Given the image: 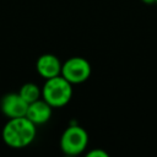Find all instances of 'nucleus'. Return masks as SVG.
Listing matches in <instances>:
<instances>
[{"label": "nucleus", "mask_w": 157, "mask_h": 157, "mask_svg": "<svg viewBox=\"0 0 157 157\" xmlns=\"http://www.w3.org/2000/svg\"><path fill=\"white\" fill-rule=\"evenodd\" d=\"M144 4H147V5H152V4H155V1L156 0H141Z\"/></svg>", "instance_id": "9d476101"}, {"label": "nucleus", "mask_w": 157, "mask_h": 157, "mask_svg": "<svg viewBox=\"0 0 157 157\" xmlns=\"http://www.w3.org/2000/svg\"><path fill=\"white\" fill-rule=\"evenodd\" d=\"M18 93L28 104L42 98V88L33 82H26L25 85H22Z\"/></svg>", "instance_id": "6e6552de"}, {"label": "nucleus", "mask_w": 157, "mask_h": 157, "mask_svg": "<svg viewBox=\"0 0 157 157\" xmlns=\"http://www.w3.org/2000/svg\"><path fill=\"white\" fill-rule=\"evenodd\" d=\"M72 97V83L65 77L58 75L47 78L42 86V98L53 108H61L66 105Z\"/></svg>", "instance_id": "f03ea898"}, {"label": "nucleus", "mask_w": 157, "mask_h": 157, "mask_svg": "<svg viewBox=\"0 0 157 157\" xmlns=\"http://www.w3.org/2000/svg\"><path fill=\"white\" fill-rule=\"evenodd\" d=\"M60 150L67 156H77L88 146V134L78 124H70L60 137Z\"/></svg>", "instance_id": "7ed1b4c3"}, {"label": "nucleus", "mask_w": 157, "mask_h": 157, "mask_svg": "<svg viewBox=\"0 0 157 157\" xmlns=\"http://www.w3.org/2000/svg\"><path fill=\"white\" fill-rule=\"evenodd\" d=\"M155 4H156V5H157V0H156V1H155Z\"/></svg>", "instance_id": "9b49d317"}, {"label": "nucleus", "mask_w": 157, "mask_h": 157, "mask_svg": "<svg viewBox=\"0 0 157 157\" xmlns=\"http://www.w3.org/2000/svg\"><path fill=\"white\" fill-rule=\"evenodd\" d=\"M53 114V107L43 98H39L28 104L26 117L36 125H43L48 123Z\"/></svg>", "instance_id": "0eeeda50"}, {"label": "nucleus", "mask_w": 157, "mask_h": 157, "mask_svg": "<svg viewBox=\"0 0 157 157\" xmlns=\"http://www.w3.org/2000/svg\"><path fill=\"white\" fill-rule=\"evenodd\" d=\"M63 63L54 54H42L36 61V70L40 77L44 80L55 77L61 74Z\"/></svg>", "instance_id": "423d86ee"}, {"label": "nucleus", "mask_w": 157, "mask_h": 157, "mask_svg": "<svg viewBox=\"0 0 157 157\" xmlns=\"http://www.w3.org/2000/svg\"><path fill=\"white\" fill-rule=\"evenodd\" d=\"M92 72L91 64L82 56H72L63 63L61 76L65 77L72 85H80L86 82Z\"/></svg>", "instance_id": "20e7f679"}, {"label": "nucleus", "mask_w": 157, "mask_h": 157, "mask_svg": "<svg viewBox=\"0 0 157 157\" xmlns=\"http://www.w3.org/2000/svg\"><path fill=\"white\" fill-rule=\"evenodd\" d=\"M86 156L87 157H109L108 152H105L102 148H92L86 153Z\"/></svg>", "instance_id": "1a4fd4ad"}, {"label": "nucleus", "mask_w": 157, "mask_h": 157, "mask_svg": "<svg viewBox=\"0 0 157 157\" xmlns=\"http://www.w3.org/2000/svg\"><path fill=\"white\" fill-rule=\"evenodd\" d=\"M37 135V125L27 117L11 118L2 128V141L11 148H25L29 146Z\"/></svg>", "instance_id": "f257e3e1"}, {"label": "nucleus", "mask_w": 157, "mask_h": 157, "mask_svg": "<svg viewBox=\"0 0 157 157\" xmlns=\"http://www.w3.org/2000/svg\"><path fill=\"white\" fill-rule=\"evenodd\" d=\"M27 108H28V103L20 96L18 92L6 93L5 96H2L0 101V110L9 119L26 117Z\"/></svg>", "instance_id": "39448f33"}]
</instances>
